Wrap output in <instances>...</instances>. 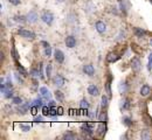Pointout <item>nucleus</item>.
<instances>
[{
    "label": "nucleus",
    "mask_w": 152,
    "mask_h": 140,
    "mask_svg": "<svg viewBox=\"0 0 152 140\" xmlns=\"http://www.w3.org/2000/svg\"><path fill=\"white\" fill-rule=\"evenodd\" d=\"M105 130H107V126H105V121H101V124H99V126H98V128H97V131H98V134H99V136H103V134H105Z\"/></svg>",
    "instance_id": "412c9836"
},
{
    "label": "nucleus",
    "mask_w": 152,
    "mask_h": 140,
    "mask_svg": "<svg viewBox=\"0 0 152 140\" xmlns=\"http://www.w3.org/2000/svg\"><path fill=\"white\" fill-rule=\"evenodd\" d=\"M18 34H19L21 38H23V39H26V40H31L33 41L35 38H37V35H35V33L34 32H32V30H28V29H26V28H19L18 29Z\"/></svg>",
    "instance_id": "f257e3e1"
},
{
    "label": "nucleus",
    "mask_w": 152,
    "mask_h": 140,
    "mask_svg": "<svg viewBox=\"0 0 152 140\" xmlns=\"http://www.w3.org/2000/svg\"><path fill=\"white\" fill-rule=\"evenodd\" d=\"M26 18H27V22H28V23H35V22L39 20V14L37 13V11L32 9V11H29V12L27 13Z\"/></svg>",
    "instance_id": "0eeeda50"
},
{
    "label": "nucleus",
    "mask_w": 152,
    "mask_h": 140,
    "mask_svg": "<svg viewBox=\"0 0 152 140\" xmlns=\"http://www.w3.org/2000/svg\"><path fill=\"white\" fill-rule=\"evenodd\" d=\"M98 119H99V121H105V119H107V113H105V112H102V113L99 115Z\"/></svg>",
    "instance_id": "c9c22d12"
},
{
    "label": "nucleus",
    "mask_w": 152,
    "mask_h": 140,
    "mask_svg": "<svg viewBox=\"0 0 152 140\" xmlns=\"http://www.w3.org/2000/svg\"><path fill=\"white\" fill-rule=\"evenodd\" d=\"M20 127H21V131H23V132H29L31 131V125L29 124H20Z\"/></svg>",
    "instance_id": "2f4dec72"
},
{
    "label": "nucleus",
    "mask_w": 152,
    "mask_h": 140,
    "mask_svg": "<svg viewBox=\"0 0 152 140\" xmlns=\"http://www.w3.org/2000/svg\"><path fill=\"white\" fill-rule=\"evenodd\" d=\"M41 44L43 46V48H46V47H48V46H50L48 42H46V41H41Z\"/></svg>",
    "instance_id": "ea45409f"
},
{
    "label": "nucleus",
    "mask_w": 152,
    "mask_h": 140,
    "mask_svg": "<svg viewBox=\"0 0 152 140\" xmlns=\"http://www.w3.org/2000/svg\"><path fill=\"white\" fill-rule=\"evenodd\" d=\"M88 94H89L90 96H93V97H97V96L99 95V89H98V86L95 85V84H90V85L88 86Z\"/></svg>",
    "instance_id": "ddd939ff"
},
{
    "label": "nucleus",
    "mask_w": 152,
    "mask_h": 140,
    "mask_svg": "<svg viewBox=\"0 0 152 140\" xmlns=\"http://www.w3.org/2000/svg\"><path fill=\"white\" fill-rule=\"evenodd\" d=\"M152 138V131L150 128H144L140 131V139L142 140H150Z\"/></svg>",
    "instance_id": "4468645a"
},
{
    "label": "nucleus",
    "mask_w": 152,
    "mask_h": 140,
    "mask_svg": "<svg viewBox=\"0 0 152 140\" xmlns=\"http://www.w3.org/2000/svg\"><path fill=\"white\" fill-rule=\"evenodd\" d=\"M52 83H53L54 86H56L57 89H60V88H62V86L66 84V78H64L61 74H56V75L52 78Z\"/></svg>",
    "instance_id": "7ed1b4c3"
},
{
    "label": "nucleus",
    "mask_w": 152,
    "mask_h": 140,
    "mask_svg": "<svg viewBox=\"0 0 152 140\" xmlns=\"http://www.w3.org/2000/svg\"><path fill=\"white\" fill-rule=\"evenodd\" d=\"M14 20L17 21V22L25 23V22H27V18H26V15H15L14 17Z\"/></svg>",
    "instance_id": "a878e982"
},
{
    "label": "nucleus",
    "mask_w": 152,
    "mask_h": 140,
    "mask_svg": "<svg viewBox=\"0 0 152 140\" xmlns=\"http://www.w3.org/2000/svg\"><path fill=\"white\" fill-rule=\"evenodd\" d=\"M57 2H63V1H66V0H56Z\"/></svg>",
    "instance_id": "79ce46f5"
},
{
    "label": "nucleus",
    "mask_w": 152,
    "mask_h": 140,
    "mask_svg": "<svg viewBox=\"0 0 152 140\" xmlns=\"http://www.w3.org/2000/svg\"><path fill=\"white\" fill-rule=\"evenodd\" d=\"M54 96H55V98H56L57 102H63V99H64V95H63V92L60 91V90H56V91L54 92Z\"/></svg>",
    "instance_id": "393cba45"
},
{
    "label": "nucleus",
    "mask_w": 152,
    "mask_h": 140,
    "mask_svg": "<svg viewBox=\"0 0 152 140\" xmlns=\"http://www.w3.org/2000/svg\"><path fill=\"white\" fill-rule=\"evenodd\" d=\"M118 91H119V94H122V95L128 91V84H126L125 81H121V82H119V84H118Z\"/></svg>",
    "instance_id": "dca6fc26"
},
{
    "label": "nucleus",
    "mask_w": 152,
    "mask_h": 140,
    "mask_svg": "<svg viewBox=\"0 0 152 140\" xmlns=\"http://www.w3.org/2000/svg\"><path fill=\"white\" fill-rule=\"evenodd\" d=\"M82 71H83L84 75H87V76H89V77H93V76L95 75V68H94V65L90 64V63L84 64V65L82 67Z\"/></svg>",
    "instance_id": "20e7f679"
},
{
    "label": "nucleus",
    "mask_w": 152,
    "mask_h": 140,
    "mask_svg": "<svg viewBox=\"0 0 152 140\" xmlns=\"http://www.w3.org/2000/svg\"><path fill=\"white\" fill-rule=\"evenodd\" d=\"M8 2H10L11 5H13V6H19L21 0H8Z\"/></svg>",
    "instance_id": "f704fd0d"
},
{
    "label": "nucleus",
    "mask_w": 152,
    "mask_h": 140,
    "mask_svg": "<svg viewBox=\"0 0 152 140\" xmlns=\"http://www.w3.org/2000/svg\"><path fill=\"white\" fill-rule=\"evenodd\" d=\"M54 60L56 61L58 64H62L64 62V54L61 49H55L54 50Z\"/></svg>",
    "instance_id": "9d476101"
},
{
    "label": "nucleus",
    "mask_w": 152,
    "mask_h": 140,
    "mask_svg": "<svg viewBox=\"0 0 152 140\" xmlns=\"http://www.w3.org/2000/svg\"><path fill=\"white\" fill-rule=\"evenodd\" d=\"M32 103H29V102H26V103H22V104H20V106L17 109V111L19 112L20 115H26L28 111H29V109L32 107Z\"/></svg>",
    "instance_id": "423d86ee"
},
{
    "label": "nucleus",
    "mask_w": 152,
    "mask_h": 140,
    "mask_svg": "<svg viewBox=\"0 0 152 140\" xmlns=\"http://www.w3.org/2000/svg\"><path fill=\"white\" fill-rule=\"evenodd\" d=\"M150 94H151V86H150L149 84H144V85H142V88H140V96H143V97H148Z\"/></svg>",
    "instance_id": "2eb2a0df"
},
{
    "label": "nucleus",
    "mask_w": 152,
    "mask_h": 140,
    "mask_svg": "<svg viewBox=\"0 0 152 140\" xmlns=\"http://www.w3.org/2000/svg\"><path fill=\"white\" fill-rule=\"evenodd\" d=\"M33 121H34V123H42V121H43V116H37Z\"/></svg>",
    "instance_id": "e433bc0d"
},
{
    "label": "nucleus",
    "mask_w": 152,
    "mask_h": 140,
    "mask_svg": "<svg viewBox=\"0 0 152 140\" xmlns=\"http://www.w3.org/2000/svg\"><path fill=\"white\" fill-rule=\"evenodd\" d=\"M12 103H13V104H15V105H20V104H22L23 102H22V98H21V97L15 96V97H13V98H12Z\"/></svg>",
    "instance_id": "7c9ffc66"
},
{
    "label": "nucleus",
    "mask_w": 152,
    "mask_h": 140,
    "mask_svg": "<svg viewBox=\"0 0 152 140\" xmlns=\"http://www.w3.org/2000/svg\"><path fill=\"white\" fill-rule=\"evenodd\" d=\"M80 107H81L82 110H89V107H90V104H89L88 99H86V98H82V99H81V102H80Z\"/></svg>",
    "instance_id": "6ab92c4d"
},
{
    "label": "nucleus",
    "mask_w": 152,
    "mask_h": 140,
    "mask_svg": "<svg viewBox=\"0 0 152 140\" xmlns=\"http://www.w3.org/2000/svg\"><path fill=\"white\" fill-rule=\"evenodd\" d=\"M54 14L52 13V12H49V11H45V12H42V14H41V20L42 22H45L46 25H48V26H52L53 25V22H54Z\"/></svg>",
    "instance_id": "f03ea898"
},
{
    "label": "nucleus",
    "mask_w": 152,
    "mask_h": 140,
    "mask_svg": "<svg viewBox=\"0 0 152 140\" xmlns=\"http://www.w3.org/2000/svg\"><path fill=\"white\" fill-rule=\"evenodd\" d=\"M18 71H19V74H21L22 76H27V71L21 65H18Z\"/></svg>",
    "instance_id": "72a5a7b5"
},
{
    "label": "nucleus",
    "mask_w": 152,
    "mask_h": 140,
    "mask_svg": "<svg viewBox=\"0 0 152 140\" xmlns=\"http://www.w3.org/2000/svg\"><path fill=\"white\" fill-rule=\"evenodd\" d=\"M39 94H40L41 97L45 98V99H50V98H52V94H50V91H49L46 86H41V88L39 89Z\"/></svg>",
    "instance_id": "f8f14e48"
},
{
    "label": "nucleus",
    "mask_w": 152,
    "mask_h": 140,
    "mask_svg": "<svg viewBox=\"0 0 152 140\" xmlns=\"http://www.w3.org/2000/svg\"><path fill=\"white\" fill-rule=\"evenodd\" d=\"M64 43H66V47H67V48L73 49V48L76 47L77 41H76V38L74 35H68V36L66 38V40H64Z\"/></svg>",
    "instance_id": "6e6552de"
},
{
    "label": "nucleus",
    "mask_w": 152,
    "mask_h": 140,
    "mask_svg": "<svg viewBox=\"0 0 152 140\" xmlns=\"http://www.w3.org/2000/svg\"><path fill=\"white\" fill-rule=\"evenodd\" d=\"M130 107V102L128 98H124V99L122 100V109L123 110H128Z\"/></svg>",
    "instance_id": "c85d7f7f"
},
{
    "label": "nucleus",
    "mask_w": 152,
    "mask_h": 140,
    "mask_svg": "<svg viewBox=\"0 0 152 140\" xmlns=\"http://www.w3.org/2000/svg\"><path fill=\"white\" fill-rule=\"evenodd\" d=\"M123 124L129 127V126L132 125V119H131L130 117H123Z\"/></svg>",
    "instance_id": "c756f323"
},
{
    "label": "nucleus",
    "mask_w": 152,
    "mask_h": 140,
    "mask_svg": "<svg viewBox=\"0 0 152 140\" xmlns=\"http://www.w3.org/2000/svg\"><path fill=\"white\" fill-rule=\"evenodd\" d=\"M146 34H148L146 30H144V29H142V28H134V35H136L137 38H144Z\"/></svg>",
    "instance_id": "aec40b11"
},
{
    "label": "nucleus",
    "mask_w": 152,
    "mask_h": 140,
    "mask_svg": "<svg viewBox=\"0 0 152 140\" xmlns=\"http://www.w3.org/2000/svg\"><path fill=\"white\" fill-rule=\"evenodd\" d=\"M151 100H152V96H151Z\"/></svg>",
    "instance_id": "37998d69"
},
{
    "label": "nucleus",
    "mask_w": 152,
    "mask_h": 140,
    "mask_svg": "<svg viewBox=\"0 0 152 140\" xmlns=\"http://www.w3.org/2000/svg\"><path fill=\"white\" fill-rule=\"evenodd\" d=\"M118 60H119V56L116 53H109L107 56V62H109V63H114Z\"/></svg>",
    "instance_id": "f3484780"
},
{
    "label": "nucleus",
    "mask_w": 152,
    "mask_h": 140,
    "mask_svg": "<svg viewBox=\"0 0 152 140\" xmlns=\"http://www.w3.org/2000/svg\"><path fill=\"white\" fill-rule=\"evenodd\" d=\"M14 76H15V78H17V81H18V82H20V83H23V81H22V78L20 77L19 71H18V73H15V74H14Z\"/></svg>",
    "instance_id": "58836bf2"
},
{
    "label": "nucleus",
    "mask_w": 152,
    "mask_h": 140,
    "mask_svg": "<svg viewBox=\"0 0 152 140\" xmlns=\"http://www.w3.org/2000/svg\"><path fill=\"white\" fill-rule=\"evenodd\" d=\"M148 69L151 70L152 69V53L150 54V57H149V64H148Z\"/></svg>",
    "instance_id": "4c0bfd02"
},
{
    "label": "nucleus",
    "mask_w": 152,
    "mask_h": 140,
    "mask_svg": "<svg viewBox=\"0 0 152 140\" xmlns=\"http://www.w3.org/2000/svg\"><path fill=\"white\" fill-rule=\"evenodd\" d=\"M29 75L33 77V78H39V77H41V71L39 70V69H35V68H33L32 70H31V73H29Z\"/></svg>",
    "instance_id": "b1692460"
},
{
    "label": "nucleus",
    "mask_w": 152,
    "mask_h": 140,
    "mask_svg": "<svg viewBox=\"0 0 152 140\" xmlns=\"http://www.w3.org/2000/svg\"><path fill=\"white\" fill-rule=\"evenodd\" d=\"M49 106H50V107H55V102H54V100H50V102H49Z\"/></svg>",
    "instance_id": "a19ab883"
},
{
    "label": "nucleus",
    "mask_w": 152,
    "mask_h": 140,
    "mask_svg": "<svg viewBox=\"0 0 152 140\" xmlns=\"http://www.w3.org/2000/svg\"><path fill=\"white\" fill-rule=\"evenodd\" d=\"M52 70H53V65H52V63H48L47 67H46V77H47V80L52 78Z\"/></svg>",
    "instance_id": "5701e85b"
},
{
    "label": "nucleus",
    "mask_w": 152,
    "mask_h": 140,
    "mask_svg": "<svg viewBox=\"0 0 152 140\" xmlns=\"http://www.w3.org/2000/svg\"><path fill=\"white\" fill-rule=\"evenodd\" d=\"M119 6H121V11L126 13V7H125V0H119Z\"/></svg>",
    "instance_id": "473e14b6"
},
{
    "label": "nucleus",
    "mask_w": 152,
    "mask_h": 140,
    "mask_svg": "<svg viewBox=\"0 0 152 140\" xmlns=\"http://www.w3.org/2000/svg\"><path fill=\"white\" fill-rule=\"evenodd\" d=\"M32 104H33L34 106H37V107H42V106L45 105L41 98H37V99H34L33 102H32Z\"/></svg>",
    "instance_id": "bb28decb"
},
{
    "label": "nucleus",
    "mask_w": 152,
    "mask_h": 140,
    "mask_svg": "<svg viewBox=\"0 0 152 140\" xmlns=\"http://www.w3.org/2000/svg\"><path fill=\"white\" fill-rule=\"evenodd\" d=\"M95 29L97 33H99V34H104L105 32H107V23L104 22V21H96L95 23Z\"/></svg>",
    "instance_id": "1a4fd4ad"
},
{
    "label": "nucleus",
    "mask_w": 152,
    "mask_h": 140,
    "mask_svg": "<svg viewBox=\"0 0 152 140\" xmlns=\"http://www.w3.org/2000/svg\"><path fill=\"white\" fill-rule=\"evenodd\" d=\"M108 105H109V97L105 96V95H103L102 98H101V106H102L103 109H107Z\"/></svg>",
    "instance_id": "4be33fe9"
},
{
    "label": "nucleus",
    "mask_w": 152,
    "mask_h": 140,
    "mask_svg": "<svg viewBox=\"0 0 152 140\" xmlns=\"http://www.w3.org/2000/svg\"><path fill=\"white\" fill-rule=\"evenodd\" d=\"M62 138L66 140H74V139H76V134L73 133V132H70V131H67V132L63 133Z\"/></svg>",
    "instance_id": "a211bd4d"
},
{
    "label": "nucleus",
    "mask_w": 152,
    "mask_h": 140,
    "mask_svg": "<svg viewBox=\"0 0 152 140\" xmlns=\"http://www.w3.org/2000/svg\"><path fill=\"white\" fill-rule=\"evenodd\" d=\"M43 54H45V56L46 57H50L52 56V47L50 46H48V47H46L45 49H43Z\"/></svg>",
    "instance_id": "cd10ccee"
},
{
    "label": "nucleus",
    "mask_w": 152,
    "mask_h": 140,
    "mask_svg": "<svg viewBox=\"0 0 152 140\" xmlns=\"http://www.w3.org/2000/svg\"><path fill=\"white\" fill-rule=\"evenodd\" d=\"M81 130L83 133H86L87 136H93L94 134V128H93V125L86 123V124H82L81 126Z\"/></svg>",
    "instance_id": "9b49d317"
},
{
    "label": "nucleus",
    "mask_w": 152,
    "mask_h": 140,
    "mask_svg": "<svg viewBox=\"0 0 152 140\" xmlns=\"http://www.w3.org/2000/svg\"><path fill=\"white\" fill-rule=\"evenodd\" d=\"M131 69H132L133 73H139L140 71V69H142V61L139 60L138 57H132V60H131Z\"/></svg>",
    "instance_id": "39448f33"
}]
</instances>
